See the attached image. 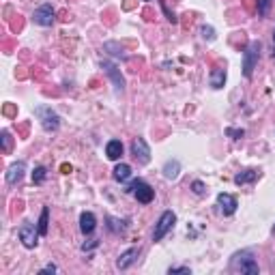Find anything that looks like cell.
Here are the masks:
<instances>
[{"instance_id":"7402d4cb","label":"cell","mask_w":275,"mask_h":275,"mask_svg":"<svg viewBox=\"0 0 275 275\" xmlns=\"http://www.w3.org/2000/svg\"><path fill=\"white\" fill-rule=\"evenodd\" d=\"M191 189H194V194H196V196H204L207 187H204L202 181H194V183H191Z\"/></svg>"},{"instance_id":"e0dca14e","label":"cell","mask_w":275,"mask_h":275,"mask_svg":"<svg viewBox=\"0 0 275 275\" xmlns=\"http://www.w3.org/2000/svg\"><path fill=\"white\" fill-rule=\"evenodd\" d=\"M179 172H181V163L177 159L166 161V166H163V177H166L168 181H174L179 177Z\"/></svg>"},{"instance_id":"d6986e66","label":"cell","mask_w":275,"mask_h":275,"mask_svg":"<svg viewBox=\"0 0 275 275\" xmlns=\"http://www.w3.org/2000/svg\"><path fill=\"white\" fill-rule=\"evenodd\" d=\"M48 224H50V209L48 207H43L41 209V217H39V232H41V237H45L48 235Z\"/></svg>"},{"instance_id":"52a82bcc","label":"cell","mask_w":275,"mask_h":275,"mask_svg":"<svg viewBox=\"0 0 275 275\" xmlns=\"http://www.w3.org/2000/svg\"><path fill=\"white\" fill-rule=\"evenodd\" d=\"M37 114H39L41 125H43L45 131H56L58 129V125H61V119H58V114L52 108H39Z\"/></svg>"},{"instance_id":"cb8c5ba5","label":"cell","mask_w":275,"mask_h":275,"mask_svg":"<svg viewBox=\"0 0 275 275\" xmlns=\"http://www.w3.org/2000/svg\"><path fill=\"white\" fill-rule=\"evenodd\" d=\"M200 32H202V37H204V39H209V41H213V39H215V31H213L211 26H202V28H200Z\"/></svg>"},{"instance_id":"603a6c76","label":"cell","mask_w":275,"mask_h":275,"mask_svg":"<svg viewBox=\"0 0 275 275\" xmlns=\"http://www.w3.org/2000/svg\"><path fill=\"white\" fill-rule=\"evenodd\" d=\"M269 4H271V0H258V15L269 13Z\"/></svg>"},{"instance_id":"4fadbf2b","label":"cell","mask_w":275,"mask_h":275,"mask_svg":"<svg viewBox=\"0 0 275 275\" xmlns=\"http://www.w3.org/2000/svg\"><path fill=\"white\" fill-rule=\"evenodd\" d=\"M209 82H211V86L213 89H224V84H226V69L224 67H213L211 69V75H209Z\"/></svg>"},{"instance_id":"4dcf8cb0","label":"cell","mask_w":275,"mask_h":275,"mask_svg":"<svg viewBox=\"0 0 275 275\" xmlns=\"http://www.w3.org/2000/svg\"><path fill=\"white\" fill-rule=\"evenodd\" d=\"M273 43H275V32H273Z\"/></svg>"},{"instance_id":"ffe728a7","label":"cell","mask_w":275,"mask_h":275,"mask_svg":"<svg viewBox=\"0 0 275 275\" xmlns=\"http://www.w3.org/2000/svg\"><path fill=\"white\" fill-rule=\"evenodd\" d=\"M125 221L116 219V217H108V230L114 232V235H119V232H125Z\"/></svg>"},{"instance_id":"83f0119b","label":"cell","mask_w":275,"mask_h":275,"mask_svg":"<svg viewBox=\"0 0 275 275\" xmlns=\"http://www.w3.org/2000/svg\"><path fill=\"white\" fill-rule=\"evenodd\" d=\"M97 245H99V241H95V239H92L91 243H84V245H82V251H89V249H92V247H97Z\"/></svg>"},{"instance_id":"30bf717a","label":"cell","mask_w":275,"mask_h":275,"mask_svg":"<svg viewBox=\"0 0 275 275\" xmlns=\"http://www.w3.org/2000/svg\"><path fill=\"white\" fill-rule=\"evenodd\" d=\"M24 172H26V163H24V161H15V163H11L9 170H7V183H9V185L20 183V181L24 179Z\"/></svg>"},{"instance_id":"484cf974","label":"cell","mask_w":275,"mask_h":275,"mask_svg":"<svg viewBox=\"0 0 275 275\" xmlns=\"http://www.w3.org/2000/svg\"><path fill=\"white\" fill-rule=\"evenodd\" d=\"M168 273H191L189 271V267H170V269H168Z\"/></svg>"},{"instance_id":"5b68a950","label":"cell","mask_w":275,"mask_h":275,"mask_svg":"<svg viewBox=\"0 0 275 275\" xmlns=\"http://www.w3.org/2000/svg\"><path fill=\"white\" fill-rule=\"evenodd\" d=\"M174 224H177V215H174L172 211H163L159 221H157V226H155V230H153V241H161V239L172 230Z\"/></svg>"},{"instance_id":"7c38bea8","label":"cell","mask_w":275,"mask_h":275,"mask_svg":"<svg viewBox=\"0 0 275 275\" xmlns=\"http://www.w3.org/2000/svg\"><path fill=\"white\" fill-rule=\"evenodd\" d=\"M97 228V217L91 213V211H86V213L80 215V230L82 235H92Z\"/></svg>"},{"instance_id":"ba28073f","label":"cell","mask_w":275,"mask_h":275,"mask_svg":"<svg viewBox=\"0 0 275 275\" xmlns=\"http://www.w3.org/2000/svg\"><path fill=\"white\" fill-rule=\"evenodd\" d=\"M32 20H34V24H39V26H52L54 24V9H52L50 4H43V7H39L34 11Z\"/></svg>"},{"instance_id":"6da1fadb","label":"cell","mask_w":275,"mask_h":275,"mask_svg":"<svg viewBox=\"0 0 275 275\" xmlns=\"http://www.w3.org/2000/svg\"><path fill=\"white\" fill-rule=\"evenodd\" d=\"M230 269L232 271H241V273H249V275H258V262H256L251 251H237L230 260Z\"/></svg>"},{"instance_id":"1f68e13d","label":"cell","mask_w":275,"mask_h":275,"mask_svg":"<svg viewBox=\"0 0 275 275\" xmlns=\"http://www.w3.org/2000/svg\"><path fill=\"white\" fill-rule=\"evenodd\" d=\"M273 235H275V226H273Z\"/></svg>"},{"instance_id":"7a4b0ae2","label":"cell","mask_w":275,"mask_h":275,"mask_svg":"<svg viewBox=\"0 0 275 275\" xmlns=\"http://www.w3.org/2000/svg\"><path fill=\"white\" fill-rule=\"evenodd\" d=\"M258 58H260V41H251L243 52V75L245 78H251Z\"/></svg>"},{"instance_id":"5bb4252c","label":"cell","mask_w":275,"mask_h":275,"mask_svg":"<svg viewBox=\"0 0 275 275\" xmlns=\"http://www.w3.org/2000/svg\"><path fill=\"white\" fill-rule=\"evenodd\" d=\"M101 67L105 69V73L112 78L114 82V86H116V91H122V86H125V80H122V75L119 73V69H116L112 62H101Z\"/></svg>"},{"instance_id":"f546056e","label":"cell","mask_w":275,"mask_h":275,"mask_svg":"<svg viewBox=\"0 0 275 275\" xmlns=\"http://www.w3.org/2000/svg\"><path fill=\"white\" fill-rule=\"evenodd\" d=\"M62 172H65V174H69V172H71V166H67V163H62Z\"/></svg>"},{"instance_id":"9a60e30c","label":"cell","mask_w":275,"mask_h":275,"mask_svg":"<svg viewBox=\"0 0 275 275\" xmlns=\"http://www.w3.org/2000/svg\"><path fill=\"white\" fill-rule=\"evenodd\" d=\"M105 155H108V159H121V155H122V142L121 140H110L108 144H105Z\"/></svg>"},{"instance_id":"f1b7e54d","label":"cell","mask_w":275,"mask_h":275,"mask_svg":"<svg viewBox=\"0 0 275 275\" xmlns=\"http://www.w3.org/2000/svg\"><path fill=\"white\" fill-rule=\"evenodd\" d=\"M56 271H58V267H56V265H48V267L41 269V273H56Z\"/></svg>"},{"instance_id":"ac0fdd59","label":"cell","mask_w":275,"mask_h":275,"mask_svg":"<svg viewBox=\"0 0 275 275\" xmlns=\"http://www.w3.org/2000/svg\"><path fill=\"white\" fill-rule=\"evenodd\" d=\"M112 177H114V181H119V183H125V181L131 177V166H127V163H119V166L114 168Z\"/></svg>"},{"instance_id":"3957f363","label":"cell","mask_w":275,"mask_h":275,"mask_svg":"<svg viewBox=\"0 0 275 275\" xmlns=\"http://www.w3.org/2000/svg\"><path fill=\"white\" fill-rule=\"evenodd\" d=\"M127 194H133L138 198V202H142V204H149V202H153V198H155V189L151 187L149 183H144L142 179H138V181H133V183L127 187Z\"/></svg>"},{"instance_id":"2e32d148","label":"cell","mask_w":275,"mask_h":275,"mask_svg":"<svg viewBox=\"0 0 275 275\" xmlns=\"http://www.w3.org/2000/svg\"><path fill=\"white\" fill-rule=\"evenodd\" d=\"M258 177H260L258 170H243V172H239L235 177V183L237 185H247V183H254Z\"/></svg>"},{"instance_id":"8fae6325","label":"cell","mask_w":275,"mask_h":275,"mask_svg":"<svg viewBox=\"0 0 275 275\" xmlns=\"http://www.w3.org/2000/svg\"><path fill=\"white\" fill-rule=\"evenodd\" d=\"M217 207H219V211L224 215H232L237 211V198L235 196H230V194H219L217 196Z\"/></svg>"},{"instance_id":"44dd1931","label":"cell","mask_w":275,"mask_h":275,"mask_svg":"<svg viewBox=\"0 0 275 275\" xmlns=\"http://www.w3.org/2000/svg\"><path fill=\"white\" fill-rule=\"evenodd\" d=\"M45 177H48V170H45L43 166H37V168H34V172H32V183L41 185L45 181Z\"/></svg>"},{"instance_id":"4316f807","label":"cell","mask_w":275,"mask_h":275,"mask_svg":"<svg viewBox=\"0 0 275 275\" xmlns=\"http://www.w3.org/2000/svg\"><path fill=\"white\" fill-rule=\"evenodd\" d=\"M2 149H4V153L9 151V131H2Z\"/></svg>"},{"instance_id":"9c48e42d","label":"cell","mask_w":275,"mask_h":275,"mask_svg":"<svg viewBox=\"0 0 275 275\" xmlns=\"http://www.w3.org/2000/svg\"><path fill=\"white\" fill-rule=\"evenodd\" d=\"M138 256H140V247H131V249L122 251V254L119 256V260H116V269H121V271L129 269L133 262L138 260Z\"/></svg>"},{"instance_id":"277c9868","label":"cell","mask_w":275,"mask_h":275,"mask_svg":"<svg viewBox=\"0 0 275 275\" xmlns=\"http://www.w3.org/2000/svg\"><path fill=\"white\" fill-rule=\"evenodd\" d=\"M39 226H34L32 221H24V224L20 226V230H17V237H20V241L24 247L28 249H32V247H37V243H39Z\"/></svg>"},{"instance_id":"8992f818","label":"cell","mask_w":275,"mask_h":275,"mask_svg":"<svg viewBox=\"0 0 275 275\" xmlns=\"http://www.w3.org/2000/svg\"><path fill=\"white\" fill-rule=\"evenodd\" d=\"M131 155L136 157V161L142 163V166H146V163L151 161V149H149V144H146L144 138H133V142H131Z\"/></svg>"},{"instance_id":"d4e9b609","label":"cell","mask_w":275,"mask_h":275,"mask_svg":"<svg viewBox=\"0 0 275 275\" xmlns=\"http://www.w3.org/2000/svg\"><path fill=\"white\" fill-rule=\"evenodd\" d=\"M226 133H228V136H230L232 140H241V138L245 136L243 129H232V127H230V129H226Z\"/></svg>"}]
</instances>
